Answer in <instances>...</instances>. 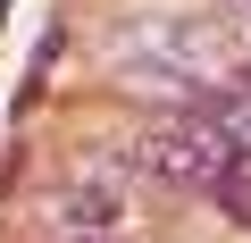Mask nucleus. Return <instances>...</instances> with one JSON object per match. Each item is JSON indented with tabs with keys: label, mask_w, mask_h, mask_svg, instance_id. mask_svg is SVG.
Here are the masks:
<instances>
[{
	"label": "nucleus",
	"mask_w": 251,
	"mask_h": 243,
	"mask_svg": "<svg viewBox=\"0 0 251 243\" xmlns=\"http://www.w3.org/2000/svg\"><path fill=\"white\" fill-rule=\"evenodd\" d=\"M218 9H226V34L251 51V0H218Z\"/></svg>",
	"instance_id": "nucleus-4"
},
{
	"label": "nucleus",
	"mask_w": 251,
	"mask_h": 243,
	"mask_svg": "<svg viewBox=\"0 0 251 243\" xmlns=\"http://www.w3.org/2000/svg\"><path fill=\"white\" fill-rule=\"evenodd\" d=\"M126 168L218 201V193H234L251 176V151L209 117V101H184V109H159V117H143V126L126 135Z\"/></svg>",
	"instance_id": "nucleus-2"
},
{
	"label": "nucleus",
	"mask_w": 251,
	"mask_h": 243,
	"mask_svg": "<svg viewBox=\"0 0 251 243\" xmlns=\"http://www.w3.org/2000/svg\"><path fill=\"white\" fill-rule=\"evenodd\" d=\"M243 42L226 34V17H184V9H143L109 34V67L134 76L126 92H151V101H209L243 76Z\"/></svg>",
	"instance_id": "nucleus-1"
},
{
	"label": "nucleus",
	"mask_w": 251,
	"mask_h": 243,
	"mask_svg": "<svg viewBox=\"0 0 251 243\" xmlns=\"http://www.w3.org/2000/svg\"><path fill=\"white\" fill-rule=\"evenodd\" d=\"M59 243H109V235H59Z\"/></svg>",
	"instance_id": "nucleus-5"
},
{
	"label": "nucleus",
	"mask_w": 251,
	"mask_h": 243,
	"mask_svg": "<svg viewBox=\"0 0 251 243\" xmlns=\"http://www.w3.org/2000/svg\"><path fill=\"white\" fill-rule=\"evenodd\" d=\"M126 218V176L117 168H84L75 185L50 193V235H117Z\"/></svg>",
	"instance_id": "nucleus-3"
}]
</instances>
